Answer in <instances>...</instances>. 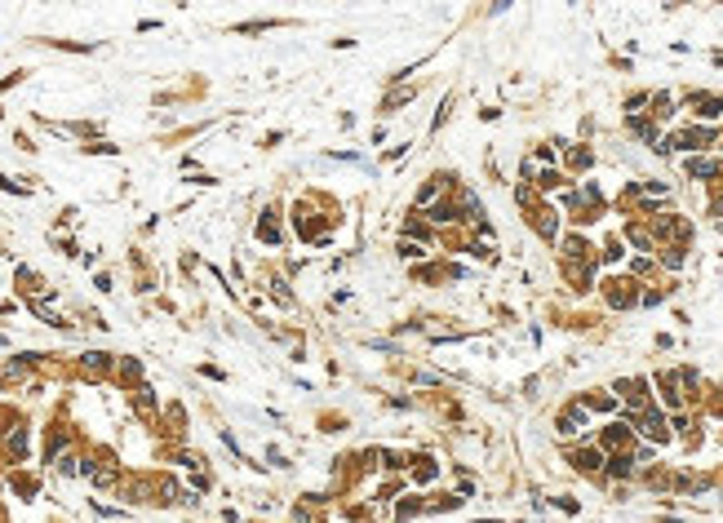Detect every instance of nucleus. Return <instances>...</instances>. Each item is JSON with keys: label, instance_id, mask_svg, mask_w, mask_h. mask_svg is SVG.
Masks as SVG:
<instances>
[{"label": "nucleus", "instance_id": "31", "mask_svg": "<svg viewBox=\"0 0 723 523\" xmlns=\"http://www.w3.org/2000/svg\"><path fill=\"white\" fill-rule=\"evenodd\" d=\"M652 271H657V258H634V262H630V280L652 275Z\"/></svg>", "mask_w": 723, "mask_h": 523}, {"label": "nucleus", "instance_id": "9", "mask_svg": "<svg viewBox=\"0 0 723 523\" xmlns=\"http://www.w3.org/2000/svg\"><path fill=\"white\" fill-rule=\"evenodd\" d=\"M683 173L697 182H723V160L715 156H683Z\"/></svg>", "mask_w": 723, "mask_h": 523}, {"label": "nucleus", "instance_id": "35", "mask_svg": "<svg viewBox=\"0 0 723 523\" xmlns=\"http://www.w3.org/2000/svg\"><path fill=\"white\" fill-rule=\"evenodd\" d=\"M386 408H395V413H413V399H409V395H391V399H386Z\"/></svg>", "mask_w": 723, "mask_h": 523}, {"label": "nucleus", "instance_id": "22", "mask_svg": "<svg viewBox=\"0 0 723 523\" xmlns=\"http://www.w3.org/2000/svg\"><path fill=\"white\" fill-rule=\"evenodd\" d=\"M395 258L409 262V266H417V262H431V248L417 244V240H399V244H395Z\"/></svg>", "mask_w": 723, "mask_h": 523}, {"label": "nucleus", "instance_id": "18", "mask_svg": "<svg viewBox=\"0 0 723 523\" xmlns=\"http://www.w3.org/2000/svg\"><path fill=\"white\" fill-rule=\"evenodd\" d=\"M564 164H568V173H586V168L595 164V151L586 146V142H573V146L564 151Z\"/></svg>", "mask_w": 723, "mask_h": 523}, {"label": "nucleus", "instance_id": "15", "mask_svg": "<svg viewBox=\"0 0 723 523\" xmlns=\"http://www.w3.org/2000/svg\"><path fill=\"white\" fill-rule=\"evenodd\" d=\"M417 515H426V497H422V493H417V488H413V493H404V497L395 501L391 519H395V523H409V519H417Z\"/></svg>", "mask_w": 723, "mask_h": 523}, {"label": "nucleus", "instance_id": "25", "mask_svg": "<svg viewBox=\"0 0 723 523\" xmlns=\"http://www.w3.org/2000/svg\"><path fill=\"white\" fill-rule=\"evenodd\" d=\"M683 262H688V248H683V244L657 248V266H666V271H683Z\"/></svg>", "mask_w": 723, "mask_h": 523}, {"label": "nucleus", "instance_id": "3", "mask_svg": "<svg viewBox=\"0 0 723 523\" xmlns=\"http://www.w3.org/2000/svg\"><path fill=\"white\" fill-rule=\"evenodd\" d=\"M568 461H573L577 475L599 479V475H603V461H608V452H603L599 444H573V448H568Z\"/></svg>", "mask_w": 723, "mask_h": 523}, {"label": "nucleus", "instance_id": "30", "mask_svg": "<svg viewBox=\"0 0 723 523\" xmlns=\"http://www.w3.org/2000/svg\"><path fill=\"white\" fill-rule=\"evenodd\" d=\"M448 115H452V93H448V98H440V107H435V120H431V133H440Z\"/></svg>", "mask_w": 723, "mask_h": 523}, {"label": "nucleus", "instance_id": "21", "mask_svg": "<svg viewBox=\"0 0 723 523\" xmlns=\"http://www.w3.org/2000/svg\"><path fill=\"white\" fill-rule=\"evenodd\" d=\"M377 466L386 470V475H404V470H409V452H399V448H377Z\"/></svg>", "mask_w": 723, "mask_h": 523}, {"label": "nucleus", "instance_id": "8", "mask_svg": "<svg viewBox=\"0 0 723 523\" xmlns=\"http://www.w3.org/2000/svg\"><path fill=\"white\" fill-rule=\"evenodd\" d=\"M528 226L542 235L546 244H559V240H564V231H559V213H554L550 205H537V209L528 213Z\"/></svg>", "mask_w": 723, "mask_h": 523}, {"label": "nucleus", "instance_id": "7", "mask_svg": "<svg viewBox=\"0 0 723 523\" xmlns=\"http://www.w3.org/2000/svg\"><path fill=\"white\" fill-rule=\"evenodd\" d=\"M630 444H634V426L626 417L613 421V426H603V435H599V448L608 452V457H613V452H630Z\"/></svg>", "mask_w": 723, "mask_h": 523}, {"label": "nucleus", "instance_id": "33", "mask_svg": "<svg viewBox=\"0 0 723 523\" xmlns=\"http://www.w3.org/2000/svg\"><path fill=\"white\" fill-rule=\"evenodd\" d=\"M599 258H603V262H621V258H626V253H621V240H608V244H603V253H599Z\"/></svg>", "mask_w": 723, "mask_h": 523}, {"label": "nucleus", "instance_id": "19", "mask_svg": "<svg viewBox=\"0 0 723 523\" xmlns=\"http://www.w3.org/2000/svg\"><path fill=\"white\" fill-rule=\"evenodd\" d=\"M258 240H262V244H280V240H284V226H280V213H275V209H266V213L258 217Z\"/></svg>", "mask_w": 723, "mask_h": 523}, {"label": "nucleus", "instance_id": "2", "mask_svg": "<svg viewBox=\"0 0 723 523\" xmlns=\"http://www.w3.org/2000/svg\"><path fill=\"white\" fill-rule=\"evenodd\" d=\"M634 435H644L648 444H666L670 439V417H666L661 403H652V408H644L634 417Z\"/></svg>", "mask_w": 723, "mask_h": 523}, {"label": "nucleus", "instance_id": "1", "mask_svg": "<svg viewBox=\"0 0 723 523\" xmlns=\"http://www.w3.org/2000/svg\"><path fill=\"white\" fill-rule=\"evenodd\" d=\"M586 421H591V408H586L581 399L564 403L559 413H554V435L559 439H586Z\"/></svg>", "mask_w": 723, "mask_h": 523}, {"label": "nucleus", "instance_id": "24", "mask_svg": "<svg viewBox=\"0 0 723 523\" xmlns=\"http://www.w3.org/2000/svg\"><path fill=\"white\" fill-rule=\"evenodd\" d=\"M452 510H462V497H457V493H435V497H426V515H452Z\"/></svg>", "mask_w": 723, "mask_h": 523}, {"label": "nucleus", "instance_id": "26", "mask_svg": "<svg viewBox=\"0 0 723 523\" xmlns=\"http://www.w3.org/2000/svg\"><path fill=\"white\" fill-rule=\"evenodd\" d=\"M409 381L413 386H426V391H444L448 377L444 373H431V368H409Z\"/></svg>", "mask_w": 723, "mask_h": 523}, {"label": "nucleus", "instance_id": "23", "mask_svg": "<svg viewBox=\"0 0 723 523\" xmlns=\"http://www.w3.org/2000/svg\"><path fill=\"white\" fill-rule=\"evenodd\" d=\"M27 448H31V435H27V426H13V430L5 435V452H9L13 461H18V457H27Z\"/></svg>", "mask_w": 723, "mask_h": 523}, {"label": "nucleus", "instance_id": "17", "mask_svg": "<svg viewBox=\"0 0 723 523\" xmlns=\"http://www.w3.org/2000/svg\"><path fill=\"white\" fill-rule=\"evenodd\" d=\"M80 368H85V377H107L115 368V360L107 355V350H85V355H80Z\"/></svg>", "mask_w": 723, "mask_h": 523}, {"label": "nucleus", "instance_id": "32", "mask_svg": "<svg viewBox=\"0 0 723 523\" xmlns=\"http://www.w3.org/2000/svg\"><path fill=\"white\" fill-rule=\"evenodd\" d=\"M630 457H634V466H648L657 457V444H639V448H630Z\"/></svg>", "mask_w": 723, "mask_h": 523}, {"label": "nucleus", "instance_id": "39", "mask_svg": "<svg viewBox=\"0 0 723 523\" xmlns=\"http://www.w3.org/2000/svg\"><path fill=\"white\" fill-rule=\"evenodd\" d=\"M475 523H515V519H475Z\"/></svg>", "mask_w": 723, "mask_h": 523}, {"label": "nucleus", "instance_id": "11", "mask_svg": "<svg viewBox=\"0 0 723 523\" xmlns=\"http://www.w3.org/2000/svg\"><path fill=\"white\" fill-rule=\"evenodd\" d=\"M603 297H608V306H613V311L639 306V289H634V280H608V284H603Z\"/></svg>", "mask_w": 723, "mask_h": 523}, {"label": "nucleus", "instance_id": "16", "mask_svg": "<svg viewBox=\"0 0 723 523\" xmlns=\"http://www.w3.org/2000/svg\"><path fill=\"white\" fill-rule=\"evenodd\" d=\"M413 98H417V84H391V93L377 103V111H382V115H395L399 107H409Z\"/></svg>", "mask_w": 723, "mask_h": 523}, {"label": "nucleus", "instance_id": "29", "mask_svg": "<svg viewBox=\"0 0 723 523\" xmlns=\"http://www.w3.org/2000/svg\"><path fill=\"white\" fill-rule=\"evenodd\" d=\"M515 205H524V209L533 213L537 205H542V191H537V187H528V182H519V187H515Z\"/></svg>", "mask_w": 723, "mask_h": 523}, {"label": "nucleus", "instance_id": "13", "mask_svg": "<svg viewBox=\"0 0 723 523\" xmlns=\"http://www.w3.org/2000/svg\"><path fill=\"white\" fill-rule=\"evenodd\" d=\"M634 457L630 452H613L608 461H603V475H599V483H608V479H634Z\"/></svg>", "mask_w": 723, "mask_h": 523}, {"label": "nucleus", "instance_id": "5", "mask_svg": "<svg viewBox=\"0 0 723 523\" xmlns=\"http://www.w3.org/2000/svg\"><path fill=\"white\" fill-rule=\"evenodd\" d=\"M452 205H457L462 226H470V231H475V226L484 222V200H479V191H475V187H466V182H462V187L452 191Z\"/></svg>", "mask_w": 723, "mask_h": 523}, {"label": "nucleus", "instance_id": "34", "mask_svg": "<svg viewBox=\"0 0 723 523\" xmlns=\"http://www.w3.org/2000/svg\"><path fill=\"white\" fill-rule=\"evenodd\" d=\"M13 488H18L23 497H36V479L31 475H13Z\"/></svg>", "mask_w": 723, "mask_h": 523}, {"label": "nucleus", "instance_id": "27", "mask_svg": "<svg viewBox=\"0 0 723 523\" xmlns=\"http://www.w3.org/2000/svg\"><path fill=\"white\" fill-rule=\"evenodd\" d=\"M413 280H422V284H440V280H444V262H417V266H413Z\"/></svg>", "mask_w": 723, "mask_h": 523}, {"label": "nucleus", "instance_id": "10", "mask_svg": "<svg viewBox=\"0 0 723 523\" xmlns=\"http://www.w3.org/2000/svg\"><path fill=\"white\" fill-rule=\"evenodd\" d=\"M422 217H426V222H431L435 231H440V235H448L452 226H462V217H457V205H452V195H444L440 205H431Z\"/></svg>", "mask_w": 723, "mask_h": 523}, {"label": "nucleus", "instance_id": "40", "mask_svg": "<svg viewBox=\"0 0 723 523\" xmlns=\"http://www.w3.org/2000/svg\"><path fill=\"white\" fill-rule=\"evenodd\" d=\"M719 142H723V138H719Z\"/></svg>", "mask_w": 723, "mask_h": 523}, {"label": "nucleus", "instance_id": "37", "mask_svg": "<svg viewBox=\"0 0 723 523\" xmlns=\"http://www.w3.org/2000/svg\"><path fill=\"white\" fill-rule=\"evenodd\" d=\"M266 461H271L275 470H289V457H284V452H280V448H266Z\"/></svg>", "mask_w": 723, "mask_h": 523}, {"label": "nucleus", "instance_id": "4", "mask_svg": "<svg viewBox=\"0 0 723 523\" xmlns=\"http://www.w3.org/2000/svg\"><path fill=\"white\" fill-rule=\"evenodd\" d=\"M399 240H417V244H426V248H440V244H444V235L435 231L422 213H413V209H409V217L399 222Z\"/></svg>", "mask_w": 723, "mask_h": 523}, {"label": "nucleus", "instance_id": "36", "mask_svg": "<svg viewBox=\"0 0 723 523\" xmlns=\"http://www.w3.org/2000/svg\"><path fill=\"white\" fill-rule=\"evenodd\" d=\"M554 505H559L564 515H577V510H581V505H577V497H568V493H564V497H554Z\"/></svg>", "mask_w": 723, "mask_h": 523}, {"label": "nucleus", "instance_id": "20", "mask_svg": "<svg viewBox=\"0 0 723 523\" xmlns=\"http://www.w3.org/2000/svg\"><path fill=\"white\" fill-rule=\"evenodd\" d=\"M577 399H581L591 413H617V408H621V399H617L613 391H586V395H577Z\"/></svg>", "mask_w": 723, "mask_h": 523}, {"label": "nucleus", "instance_id": "6", "mask_svg": "<svg viewBox=\"0 0 723 523\" xmlns=\"http://www.w3.org/2000/svg\"><path fill=\"white\" fill-rule=\"evenodd\" d=\"M409 479H413V488H426V483L440 479V461H435V452H426V448L409 452Z\"/></svg>", "mask_w": 723, "mask_h": 523}, {"label": "nucleus", "instance_id": "12", "mask_svg": "<svg viewBox=\"0 0 723 523\" xmlns=\"http://www.w3.org/2000/svg\"><path fill=\"white\" fill-rule=\"evenodd\" d=\"M595 266L599 262H559V271L577 293H586V289H595Z\"/></svg>", "mask_w": 723, "mask_h": 523}, {"label": "nucleus", "instance_id": "28", "mask_svg": "<svg viewBox=\"0 0 723 523\" xmlns=\"http://www.w3.org/2000/svg\"><path fill=\"white\" fill-rule=\"evenodd\" d=\"M115 377H120V381H133V386H147L138 360H115Z\"/></svg>", "mask_w": 723, "mask_h": 523}, {"label": "nucleus", "instance_id": "14", "mask_svg": "<svg viewBox=\"0 0 723 523\" xmlns=\"http://www.w3.org/2000/svg\"><path fill=\"white\" fill-rule=\"evenodd\" d=\"M683 103L697 107L701 120H719V115H723V93H701V89H697V93H688Z\"/></svg>", "mask_w": 723, "mask_h": 523}, {"label": "nucleus", "instance_id": "38", "mask_svg": "<svg viewBox=\"0 0 723 523\" xmlns=\"http://www.w3.org/2000/svg\"><path fill=\"white\" fill-rule=\"evenodd\" d=\"M409 151H413V142H395L391 151H386V160H399V156H409Z\"/></svg>", "mask_w": 723, "mask_h": 523}]
</instances>
